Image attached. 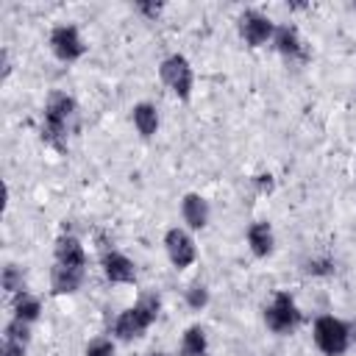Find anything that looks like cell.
Instances as JSON below:
<instances>
[{
    "label": "cell",
    "mask_w": 356,
    "mask_h": 356,
    "mask_svg": "<svg viewBox=\"0 0 356 356\" xmlns=\"http://www.w3.org/2000/svg\"><path fill=\"white\" fill-rule=\"evenodd\" d=\"M75 100L64 92H53L44 103V120H42V139L58 150H64L67 145V134H70V122L75 117Z\"/></svg>",
    "instance_id": "1"
},
{
    "label": "cell",
    "mask_w": 356,
    "mask_h": 356,
    "mask_svg": "<svg viewBox=\"0 0 356 356\" xmlns=\"http://www.w3.org/2000/svg\"><path fill=\"white\" fill-rule=\"evenodd\" d=\"M159 309H161L159 298H156V295H145L139 303H134L131 309H125V312L117 317L114 334H117L120 339H125V342L142 337V334L153 325V320L159 317Z\"/></svg>",
    "instance_id": "2"
},
{
    "label": "cell",
    "mask_w": 356,
    "mask_h": 356,
    "mask_svg": "<svg viewBox=\"0 0 356 356\" xmlns=\"http://www.w3.org/2000/svg\"><path fill=\"white\" fill-rule=\"evenodd\" d=\"M314 342L325 356H342L350 348V328L337 317H320L314 323Z\"/></svg>",
    "instance_id": "3"
},
{
    "label": "cell",
    "mask_w": 356,
    "mask_h": 356,
    "mask_svg": "<svg viewBox=\"0 0 356 356\" xmlns=\"http://www.w3.org/2000/svg\"><path fill=\"white\" fill-rule=\"evenodd\" d=\"M161 81L181 97V100H186L189 95H192V67H189V61L184 58V56H167L164 61H161Z\"/></svg>",
    "instance_id": "4"
},
{
    "label": "cell",
    "mask_w": 356,
    "mask_h": 356,
    "mask_svg": "<svg viewBox=\"0 0 356 356\" xmlns=\"http://www.w3.org/2000/svg\"><path fill=\"white\" fill-rule=\"evenodd\" d=\"M264 320H267V325H270L275 334H289V331L300 323V312H298L295 300H292L286 292H278V295L273 298V303L267 306Z\"/></svg>",
    "instance_id": "5"
},
{
    "label": "cell",
    "mask_w": 356,
    "mask_h": 356,
    "mask_svg": "<svg viewBox=\"0 0 356 356\" xmlns=\"http://www.w3.org/2000/svg\"><path fill=\"white\" fill-rule=\"evenodd\" d=\"M273 33H275V25L267 14H261L256 8H248L239 14V36L250 47H261L267 39H273Z\"/></svg>",
    "instance_id": "6"
},
{
    "label": "cell",
    "mask_w": 356,
    "mask_h": 356,
    "mask_svg": "<svg viewBox=\"0 0 356 356\" xmlns=\"http://www.w3.org/2000/svg\"><path fill=\"white\" fill-rule=\"evenodd\" d=\"M50 50L61 61H75L83 56V39L75 25H58L50 31Z\"/></svg>",
    "instance_id": "7"
},
{
    "label": "cell",
    "mask_w": 356,
    "mask_h": 356,
    "mask_svg": "<svg viewBox=\"0 0 356 356\" xmlns=\"http://www.w3.org/2000/svg\"><path fill=\"white\" fill-rule=\"evenodd\" d=\"M164 248H167L170 261H172L178 270L189 267V264L195 261V256H197L192 236H189L186 231H181V228H170V231H167V236H164Z\"/></svg>",
    "instance_id": "8"
},
{
    "label": "cell",
    "mask_w": 356,
    "mask_h": 356,
    "mask_svg": "<svg viewBox=\"0 0 356 356\" xmlns=\"http://www.w3.org/2000/svg\"><path fill=\"white\" fill-rule=\"evenodd\" d=\"M103 273H106V278L114 281V284H134V281H136V267H134V261H131L128 256L117 253V250L103 253Z\"/></svg>",
    "instance_id": "9"
},
{
    "label": "cell",
    "mask_w": 356,
    "mask_h": 356,
    "mask_svg": "<svg viewBox=\"0 0 356 356\" xmlns=\"http://www.w3.org/2000/svg\"><path fill=\"white\" fill-rule=\"evenodd\" d=\"M83 284V270L81 267H67V264H53L50 270V289L53 295H72Z\"/></svg>",
    "instance_id": "10"
},
{
    "label": "cell",
    "mask_w": 356,
    "mask_h": 356,
    "mask_svg": "<svg viewBox=\"0 0 356 356\" xmlns=\"http://www.w3.org/2000/svg\"><path fill=\"white\" fill-rule=\"evenodd\" d=\"M273 42H275V50L286 58H306V50H303V42L298 36V31L292 25H281L275 28L273 33Z\"/></svg>",
    "instance_id": "11"
},
{
    "label": "cell",
    "mask_w": 356,
    "mask_h": 356,
    "mask_svg": "<svg viewBox=\"0 0 356 356\" xmlns=\"http://www.w3.org/2000/svg\"><path fill=\"white\" fill-rule=\"evenodd\" d=\"M181 211H184V220L189 228H203L209 222V203L206 197H200L197 192H189L181 203Z\"/></svg>",
    "instance_id": "12"
},
{
    "label": "cell",
    "mask_w": 356,
    "mask_h": 356,
    "mask_svg": "<svg viewBox=\"0 0 356 356\" xmlns=\"http://www.w3.org/2000/svg\"><path fill=\"white\" fill-rule=\"evenodd\" d=\"M56 261L58 264H67V267H81L83 270V264H86L83 245L75 236H61L56 242Z\"/></svg>",
    "instance_id": "13"
},
{
    "label": "cell",
    "mask_w": 356,
    "mask_h": 356,
    "mask_svg": "<svg viewBox=\"0 0 356 356\" xmlns=\"http://www.w3.org/2000/svg\"><path fill=\"white\" fill-rule=\"evenodd\" d=\"M248 245H250V250H253L256 256H270V253H273V245H275L270 222H264V220L253 222V225L248 228Z\"/></svg>",
    "instance_id": "14"
},
{
    "label": "cell",
    "mask_w": 356,
    "mask_h": 356,
    "mask_svg": "<svg viewBox=\"0 0 356 356\" xmlns=\"http://www.w3.org/2000/svg\"><path fill=\"white\" fill-rule=\"evenodd\" d=\"M134 125L142 136H153L156 128H159V114H156V106L150 103H139L134 106Z\"/></svg>",
    "instance_id": "15"
},
{
    "label": "cell",
    "mask_w": 356,
    "mask_h": 356,
    "mask_svg": "<svg viewBox=\"0 0 356 356\" xmlns=\"http://www.w3.org/2000/svg\"><path fill=\"white\" fill-rule=\"evenodd\" d=\"M39 312H42L39 298H33L31 292H19V295L14 298V317H19V320H25V323H33V320L39 317Z\"/></svg>",
    "instance_id": "16"
},
{
    "label": "cell",
    "mask_w": 356,
    "mask_h": 356,
    "mask_svg": "<svg viewBox=\"0 0 356 356\" xmlns=\"http://www.w3.org/2000/svg\"><path fill=\"white\" fill-rule=\"evenodd\" d=\"M181 353L184 356H206V334L200 325L186 328V334L181 339Z\"/></svg>",
    "instance_id": "17"
},
{
    "label": "cell",
    "mask_w": 356,
    "mask_h": 356,
    "mask_svg": "<svg viewBox=\"0 0 356 356\" xmlns=\"http://www.w3.org/2000/svg\"><path fill=\"white\" fill-rule=\"evenodd\" d=\"M3 339H14V342L28 345V339H31V323L14 317L11 323H6V334H3Z\"/></svg>",
    "instance_id": "18"
},
{
    "label": "cell",
    "mask_w": 356,
    "mask_h": 356,
    "mask_svg": "<svg viewBox=\"0 0 356 356\" xmlns=\"http://www.w3.org/2000/svg\"><path fill=\"white\" fill-rule=\"evenodd\" d=\"M3 289H6L8 295H19V292H25V281H22V273H19L14 264H8V267L3 270Z\"/></svg>",
    "instance_id": "19"
},
{
    "label": "cell",
    "mask_w": 356,
    "mask_h": 356,
    "mask_svg": "<svg viewBox=\"0 0 356 356\" xmlns=\"http://www.w3.org/2000/svg\"><path fill=\"white\" fill-rule=\"evenodd\" d=\"M186 303H189V309H203L209 303V289L203 284H192L186 289Z\"/></svg>",
    "instance_id": "20"
},
{
    "label": "cell",
    "mask_w": 356,
    "mask_h": 356,
    "mask_svg": "<svg viewBox=\"0 0 356 356\" xmlns=\"http://www.w3.org/2000/svg\"><path fill=\"white\" fill-rule=\"evenodd\" d=\"M86 356H114V342L108 337H97L86 345Z\"/></svg>",
    "instance_id": "21"
},
{
    "label": "cell",
    "mask_w": 356,
    "mask_h": 356,
    "mask_svg": "<svg viewBox=\"0 0 356 356\" xmlns=\"http://www.w3.org/2000/svg\"><path fill=\"white\" fill-rule=\"evenodd\" d=\"M25 348L22 342H14V339H3V356H25Z\"/></svg>",
    "instance_id": "22"
},
{
    "label": "cell",
    "mask_w": 356,
    "mask_h": 356,
    "mask_svg": "<svg viewBox=\"0 0 356 356\" xmlns=\"http://www.w3.org/2000/svg\"><path fill=\"white\" fill-rule=\"evenodd\" d=\"M331 267H334V264H331L328 259H323V261H320V259H314V261H309V264H306V270H309V273H314V275H325V273H331Z\"/></svg>",
    "instance_id": "23"
},
{
    "label": "cell",
    "mask_w": 356,
    "mask_h": 356,
    "mask_svg": "<svg viewBox=\"0 0 356 356\" xmlns=\"http://www.w3.org/2000/svg\"><path fill=\"white\" fill-rule=\"evenodd\" d=\"M253 184H256V189H259V192H270V189H273V175H270V172H267V175L261 172V175H256V178H253Z\"/></svg>",
    "instance_id": "24"
},
{
    "label": "cell",
    "mask_w": 356,
    "mask_h": 356,
    "mask_svg": "<svg viewBox=\"0 0 356 356\" xmlns=\"http://www.w3.org/2000/svg\"><path fill=\"white\" fill-rule=\"evenodd\" d=\"M136 11H142L145 17H156L161 11V6L159 3H136Z\"/></svg>",
    "instance_id": "25"
},
{
    "label": "cell",
    "mask_w": 356,
    "mask_h": 356,
    "mask_svg": "<svg viewBox=\"0 0 356 356\" xmlns=\"http://www.w3.org/2000/svg\"><path fill=\"white\" fill-rule=\"evenodd\" d=\"M150 356H167V353H150Z\"/></svg>",
    "instance_id": "26"
}]
</instances>
